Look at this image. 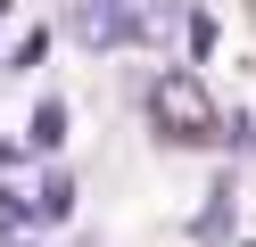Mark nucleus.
Listing matches in <instances>:
<instances>
[{
	"label": "nucleus",
	"instance_id": "1",
	"mask_svg": "<svg viewBox=\"0 0 256 247\" xmlns=\"http://www.w3.org/2000/svg\"><path fill=\"white\" fill-rule=\"evenodd\" d=\"M149 115H157V132H166V140H190V148L223 140V107L206 99L198 74H157V82H149Z\"/></svg>",
	"mask_w": 256,
	"mask_h": 247
},
{
	"label": "nucleus",
	"instance_id": "2",
	"mask_svg": "<svg viewBox=\"0 0 256 247\" xmlns=\"http://www.w3.org/2000/svg\"><path fill=\"white\" fill-rule=\"evenodd\" d=\"M140 25V0H74V41L83 49H124Z\"/></svg>",
	"mask_w": 256,
	"mask_h": 247
},
{
	"label": "nucleus",
	"instance_id": "3",
	"mask_svg": "<svg viewBox=\"0 0 256 247\" xmlns=\"http://www.w3.org/2000/svg\"><path fill=\"white\" fill-rule=\"evenodd\" d=\"M25 140H34V148H58V140H66V99H42L34 124H25Z\"/></svg>",
	"mask_w": 256,
	"mask_h": 247
},
{
	"label": "nucleus",
	"instance_id": "4",
	"mask_svg": "<svg viewBox=\"0 0 256 247\" xmlns=\"http://www.w3.org/2000/svg\"><path fill=\"white\" fill-rule=\"evenodd\" d=\"M66 214H74V181L50 173V181H42V198H34V223H66Z\"/></svg>",
	"mask_w": 256,
	"mask_h": 247
},
{
	"label": "nucleus",
	"instance_id": "5",
	"mask_svg": "<svg viewBox=\"0 0 256 247\" xmlns=\"http://www.w3.org/2000/svg\"><path fill=\"white\" fill-rule=\"evenodd\" d=\"M17 223H34V206H25V198L0 181V231H17Z\"/></svg>",
	"mask_w": 256,
	"mask_h": 247
},
{
	"label": "nucleus",
	"instance_id": "6",
	"mask_svg": "<svg viewBox=\"0 0 256 247\" xmlns=\"http://www.w3.org/2000/svg\"><path fill=\"white\" fill-rule=\"evenodd\" d=\"M42 49H50V33H25V41L8 49V66H42Z\"/></svg>",
	"mask_w": 256,
	"mask_h": 247
},
{
	"label": "nucleus",
	"instance_id": "7",
	"mask_svg": "<svg viewBox=\"0 0 256 247\" xmlns=\"http://www.w3.org/2000/svg\"><path fill=\"white\" fill-rule=\"evenodd\" d=\"M8 247H17V239H8Z\"/></svg>",
	"mask_w": 256,
	"mask_h": 247
}]
</instances>
